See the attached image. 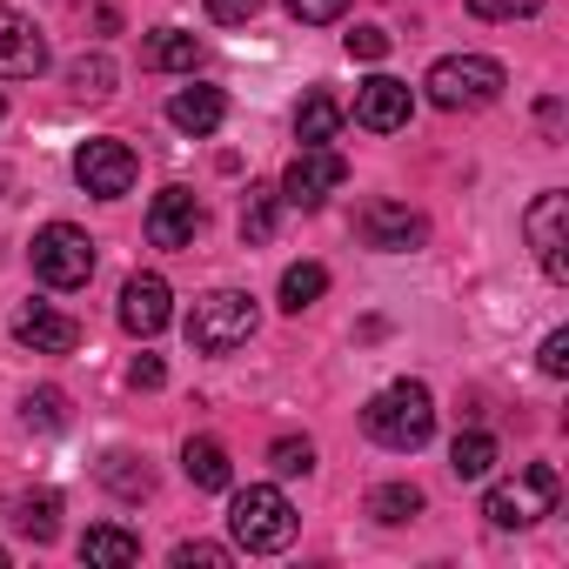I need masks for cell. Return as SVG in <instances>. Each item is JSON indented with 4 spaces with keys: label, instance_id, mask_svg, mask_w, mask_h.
I'll list each match as a JSON object with an SVG mask.
<instances>
[{
    "label": "cell",
    "instance_id": "cell-1",
    "mask_svg": "<svg viewBox=\"0 0 569 569\" xmlns=\"http://www.w3.org/2000/svg\"><path fill=\"white\" fill-rule=\"evenodd\" d=\"M362 429H369L382 449L416 456V449L436 436V402H429V389H422V382H389V389L362 409Z\"/></svg>",
    "mask_w": 569,
    "mask_h": 569
},
{
    "label": "cell",
    "instance_id": "cell-2",
    "mask_svg": "<svg viewBox=\"0 0 569 569\" xmlns=\"http://www.w3.org/2000/svg\"><path fill=\"white\" fill-rule=\"evenodd\" d=\"M228 529H234L241 549L274 556V549L296 542V509H289V496H281L274 482H248V489H234V502H228Z\"/></svg>",
    "mask_w": 569,
    "mask_h": 569
},
{
    "label": "cell",
    "instance_id": "cell-3",
    "mask_svg": "<svg viewBox=\"0 0 569 569\" xmlns=\"http://www.w3.org/2000/svg\"><path fill=\"white\" fill-rule=\"evenodd\" d=\"M429 101L442 108V114H469V108H489V101H502V88H509V74H502V61H489V54H449V61H436L429 68Z\"/></svg>",
    "mask_w": 569,
    "mask_h": 569
},
{
    "label": "cell",
    "instance_id": "cell-4",
    "mask_svg": "<svg viewBox=\"0 0 569 569\" xmlns=\"http://www.w3.org/2000/svg\"><path fill=\"white\" fill-rule=\"evenodd\" d=\"M556 496H562V476H556L549 462H529L522 476H509V482L489 489L482 516H489L496 529H529V522H542V516L556 509Z\"/></svg>",
    "mask_w": 569,
    "mask_h": 569
},
{
    "label": "cell",
    "instance_id": "cell-5",
    "mask_svg": "<svg viewBox=\"0 0 569 569\" xmlns=\"http://www.w3.org/2000/svg\"><path fill=\"white\" fill-rule=\"evenodd\" d=\"M248 336H254V296H241V289H214V296H201L194 316H188V342H194L201 356H228V349H241Z\"/></svg>",
    "mask_w": 569,
    "mask_h": 569
},
{
    "label": "cell",
    "instance_id": "cell-6",
    "mask_svg": "<svg viewBox=\"0 0 569 569\" xmlns=\"http://www.w3.org/2000/svg\"><path fill=\"white\" fill-rule=\"evenodd\" d=\"M34 274L48 281V289H88V274H94V241H88V228L48 221V228L34 234Z\"/></svg>",
    "mask_w": 569,
    "mask_h": 569
},
{
    "label": "cell",
    "instance_id": "cell-7",
    "mask_svg": "<svg viewBox=\"0 0 569 569\" xmlns=\"http://www.w3.org/2000/svg\"><path fill=\"white\" fill-rule=\"evenodd\" d=\"M134 174H141V161H134V148L114 141V134H94V141L74 148V181H81L88 194H101V201H121V194L134 188Z\"/></svg>",
    "mask_w": 569,
    "mask_h": 569
},
{
    "label": "cell",
    "instance_id": "cell-8",
    "mask_svg": "<svg viewBox=\"0 0 569 569\" xmlns=\"http://www.w3.org/2000/svg\"><path fill=\"white\" fill-rule=\"evenodd\" d=\"M522 234H529L542 274H549V281H569V194H562V188H542V194L529 201Z\"/></svg>",
    "mask_w": 569,
    "mask_h": 569
},
{
    "label": "cell",
    "instance_id": "cell-9",
    "mask_svg": "<svg viewBox=\"0 0 569 569\" xmlns=\"http://www.w3.org/2000/svg\"><path fill=\"white\" fill-rule=\"evenodd\" d=\"M342 181H349V161L322 141V148H302L289 168H281V188H274V194L289 201V208H322Z\"/></svg>",
    "mask_w": 569,
    "mask_h": 569
},
{
    "label": "cell",
    "instance_id": "cell-10",
    "mask_svg": "<svg viewBox=\"0 0 569 569\" xmlns=\"http://www.w3.org/2000/svg\"><path fill=\"white\" fill-rule=\"evenodd\" d=\"M356 234H362V248H376V254H416V248L429 241V221H422L409 201H369L362 221H356Z\"/></svg>",
    "mask_w": 569,
    "mask_h": 569
},
{
    "label": "cell",
    "instance_id": "cell-11",
    "mask_svg": "<svg viewBox=\"0 0 569 569\" xmlns=\"http://www.w3.org/2000/svg\"><path fill=\"white\" fill-rule=\"evenodd\" d=\"M34 74H48V34L41 21L0 0V81H34Z\"/></svg>",
    "mask_w": 569,
    "mask_h": 569
},
{
    "label": "cell",
    "instance_id": "cell-12",
    "mask_svg": "<svg viewBox=\"0 0 569 569\" xmlns=\"http://www.w3.org/2000/svg\"><path fill=\"white\" fill-rule=\"evenodd\" d=\"M168 322H174V296H168V281H161V274H134L128 289H121V329L148 342V336H161Z\"/></svg>",
    "mask_w": 569,
    "mask_h": 569
},
{
    "label": "cell",
    "instance_id": "cell-13",
    "mask_svg": "<svg viewBox=\"0 0 569 569\" xmlns=\"http://www.w3.org/2000/svg\"><path fill=\"white\" fill-rule=\"evenodd\" d=\"M201 234V201L188 188H161L154 208H148V241L154 248H188Z\"/></svg>",
    "mask_w": 569,
    "mask_h": 569
},
{
    "label": "cell",
    "instance_id": "cell-14",
    "mask_svg": "<svg viewBox=\"0 0 569 569\" xmlns=\"http://www.w3.org/2000/svg\"><path fill=\"white\" fill-rule=\"evenodd\" d=\"M14 342L34 349V356H68L81 342V322L74 316H54L48 302H28V309H14Z\"/></svg>",
    "mask_w": 569,
    "mask_h": 569
},
{
    "label": "cell",
    "instance_id": "cell-15",
    "mask_svg": "<svg viewBox=\"0 0 569 569\" xmlns=\"http://www.w3.org/2000/svg\"><path fill=\"white\" fill-rule=\"evenodd\" d=\"M356 128H369V134H396V128H409V88L389 81V74L362 81V94H356Z\"/></svg>",
    "mask_w": 569,
    "mask_h": 569
},
{
    "label": "cell",
    "instance_id": "cell-16",
    "mask_svg": "<svg viewBox=\"0 0 569 569\" xmlns=\"http://www.w3.org/2000/svg\"><path fill=\"white\" fill-rule=\"evenodd\" d=\"M168 121L201 141V134H214V128L228 121V94H221V88H181V94L168 101Z\"/></svg>",
    "mask_w": 569,
    "mask_h": 569
},
{
    "label": "cell",
    "instance_id": "cell-17",
    "mask_svg": "<svg viewBox=\"0 0 569 569\" xmlns=\"http://www.w3.org/2000/svg\"><path fill=\"white\" fill-rule=\"evenodd\" d=\"M81 562H88V569H128V562H141V536L101 522V529L81 536Z\"/></svg>",
    "mask_w": 569,
    "mask_h": 569
},
{
    "label": "cell",
    "instance_id": "cell-18",
    "mask_svg": "<svg viewBox=\"0 0 569 569\" xmlns=\"http://www.w3.org/2000/svg\"><path fill=\"white\" fill-rule=\"evenodd\" d=\"M181 469H188L194 489H228V482H234V462H228V449H221L214 436H194V442L181 449Z\"/></svg>",
    "mask_w": 569,
    "mask_h": 569
},
{
    "label": "cell",
    "instance_id": "cell-19",
    "mask_svg": "<svg viewBox=\"0 0 569 569\" xmlns=\"http://www.w3.org/2000/svg\"><path fill=\"white\" fill-rule=\"evenodd\" d=\"M342 121H349V114H342V101L316 88V94L296 108V141H302V148H322V141H336V128H342Z\"/></svg>",
    "mask_w": 569,
    "mask_h": 569
},
{
    "label": "cell",
    "instance_id": "cell-20",
    "mask_svg": "<svg viewBox=\"0 0 569 569\" xmlns=\"http://www.w3.org/2000/svg\"><path fill=\"white\" fill-rule=\"evenodd\" d=\"M322 289H329V268H322V261H296V268H281V309H289V316L316 309V302H322Z\"/></svg>",
    "mask_w": 569,
    "mask_h": 569
},
{
    "label": "cell",
    "instance_id": "cell-21",
    "mask_svg": "<svg viewBox=\"0 0 569 569\" xmlns=\"http://www.w3.org/2000/svg\"><path fill=\"white\" fill-rule=\"evenodd\" d=\"M194 54H201V48H194V34H181V28H154V41L141 48V61H148L154 74H188Z\"/></svg>",
    "mask_w": 569,
    "mask_h": 569
},
{
    "label": "cell",
    "instance_id": "cell-22",
    "mask_svg": "<svg viewBox=\"0 0 569 569\" xmlns=\"http://www.w3.org/2000/svg\"><path fill=\"white\" fill-rule=\"evenodd\" d=\"M449 469H456L462 482H482V476L496 469V436H489V429H462V436L449 442Z\"/></svg>",
    "mask_w": 569,
    "mask_h": 569
},
{
    "label": "cell",
    "instance_id": "cell-23",
    "mask_svg": "<svg viewBox=\"0 0 569 569\" xmlns=\"http://www.w3.org/2000/svg\"><path fill=\"white\" fill-rule=\"evenodd\" d=\"M369 516L389 522V529L396 522H416L422 516V489L416 482H382V489H369Z\"/></svg>",
    "mask_w": 569,
    "mask_h": 569
},
{
    "label": "cell",
    "instance_id": "cell-24",
    "mask_svg": "<svg viewBox=\"0 0 569 569\" xmlns=\"http://www.w3.org/2000/svg\"><path fill=\"white\" fill-rule=\"evenodd\" d=\"M14 529H21L28 542H54V536H61V502H54V496H21V502H14Z\"/></svg>",
    "mask_w": 569,
    "mask_h": 569
},
{
    "label": "cell",
    "instance_id": "cell-25",
    "mask_svg": "<svg viewBox=\"0 0 569 569\" xmlns=\"http://www.w3.org/2000/svg\"><path fill=\"white\" fill-rule=\"evenodd\" d=\"M274 214H281V194L274 188H248V201H241V241L261 248L274 234Z\"/></svg>",
    "mask_w": 569,
    "mask_h": 569
},
{
    "label": "cell",
    "instance_id": "cell-26",
    "mask_svg": "<svg viewBox=\"0 0 569 569\" xmlns=\"http://www.w3.org/2000/svg\"><path fill=\"white\" fill-rule=\"evenodd\" d=\"M101 482H108L114 496H128V502L154 489V476H148V462H134V456H108V462H101Z\"/></svg>",
    "mask_w": 569,
    "mask_h": 569
},
{
    "label": "cell",
    "instance_id": "cell-27",
    "mask_svg": "<svg viewBox=\"0 0 569 569\" xmlns=\"http://www.w3.org/2000/svg\"><path fill=\"white\" fill-rule=\"evenodd\" d=\"M68 88H74V94H94V101L114 94V61H108V54H81V61L68 68Z\"/></svg>",
    "mask_w": 569,
    "mask_h": 569
},
{
    "label": "cell",
    "instance_id": "cell-28",
    "mask_svg": "<svg viewBox=\"0 0 569 569\" xmlns=\"http://www.w3.org/2000/svg\"><path fill=\"white\" fill-rule=\"evenodd\" d=\"M268 469H274V476H309V469H316V442H309V436H281V442L268 449Z\"/></svg>",
    "mask_w": 569,
    "mask_h": 569
},
{
    "label": "cell",
    "instance_id": "cell-29",
    "mask_svg": "<svg viewBox=\"0 0 569 569\" xmlns=\"http://www.w3.org/2000/svg\"><path fill=\"white\" fill-rule=\"evenodd\" d=\"M28 422H34V429H61V422H68V396H61V389H34V396H28Z\"/></svg>",
    "mask_w": 569,
    "mask_h": 569
},
{
    "label": "cell",
    "instance_id": "cell-30",
    "mask_svg": "<svg viewBox=\"0 0 569 569\" xmlns=\"http://www.w3.org/2000/svg\"><path fill=\"white\" fill-rule=\"evenodd\" d=\"M469 14L476 21H529V14H542V0H469Z\"/></svg>",
    "mask_w": 569,
    "mask_h": 569
},
{
    "label": "cell",
    "instance_id": "cell-31",
    "mask_svg": "<svg viewBox=\"0 0 569 569\" xmlns=\"http://www.w3.org/2000/svg\"><path fill=\"white\" fill-rule=\"evenodd\" d=\"M289 14H296L302 28H329V21L349 14V0H289Z\"/></svg>",
    "mask_w": 569,
    "mask_h": 569
},
{
    "label": "cell",
    "instance_id": "cell-32",
    "mask_svg": "<svg viewBox=\"0 0 569 569\" xmlns=\"http://www.w3.org/2000/svg\"><path fill=\"white\" fill-rule=\"evenodd\" d=\"M174 569H228V549L221 542H181L174 549Z\"/></svg>",
    "mask_w": 569,
    "mask_h": 569
},
{
    "label": "cell",
    "instance_id": "cell-33",
    "mask_svg": "<svg viewBox=\"0 0 569 569\" xmlns=\"http://www.w3.org/2000/svg\"><path fill=\"white\" fill-rule=\"evenodd\" d=\"M389 54V34L382 28H356L349 34V61H382Z\"/></svg>",
    "mask_w": 569,
    "mask_h": 569
},
{
    "label": "cell",
    "instance_id": "cell-34",
    "mask_svg": "<svg viewBox=\"0 0 569 569\" xmlns=\"http://www.w3.org/2000/svg\"><path fill=\"white\" fill-rule=\"evenodd\" d=\"M208 14H214L221 28H241V21H254V14H261V0H208Z\"/></svg>",
    "mask_w": 569,
    "mask_h": 569
},
{
    "label": "cell",
    "instance_id": "cell-35",
    "mask_svg": "<svg viewBox=\"0 0 569 569\" xmlns=\"http://www.w3.org/2000/svg\"><path fill=\"white\" fill-rule=\"evenodd\" d=\"M542 376H556V382L569 376V329H556V336L542 342Z\"/></svg>",
    "mask_w": 569,
    "mask_h": 569
},
{
    "label": "cell",
    "instance_id": "cell-36",
    "mask_svg": "<svg viewBox=\"0 0 569 569\" xmlns=\"http://www.w3.org/2000/svg\"><path fill=\"white\" fill-rule=\"evenodd\" d=\"M128 382H134V389H161V382H168L161 356H134V362H128Z\"/></svg>",
    "mask_w": 569,
    "mask_h": 569
},
{
    "label": "cell",
    "instance_id": "cell-37",
    "mask_svg": "<svg viewBox=\"0 0 569 569\" xmlns=\"http://www.w3.org/2000/svg\"><path fill=\"white\" fill-rule=\"evenodd\" d=\"M0 569H8V549H0Z\"/></svg>",
    "mask_w": 569,
    "mask_h": 569
},
{
    "label": "cell",
    "instance_id": "cell-38",
    "mask_svg": "<svg viewBox=\"0 0 569 569\" xmlns=\"http://www.w3.org/2000/svg\"><path fill=\"white\" fill-rule=\"evenodd\" d=\"M0 114H8V101H0Z\"/></svg>",
    "mask_w": 569,
    "mask_h": 569
}]
</instances>
